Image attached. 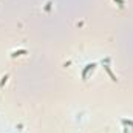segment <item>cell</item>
<instances>
[{"label":"cell","instance_id":"obj_1","mask_svg":"<svg viewBox=\"0 0 133 133\" xmlns=\"http://www.w3.org/2000/svg\"><path fill=\"white\" fill-rule=\"evenodd\" d=\"M95 68H96V64H95V62H93V64H87V65H85V68L82 70V79L85 81V79H87V74H88L90 71H93Z\"/></svg>","mask_w":133,"mask_h":133},{"label":"cell","instance_id":"obj_2","mask_svg":"<svg viewBox=\"0 0 133 133\" xmlns=\"http://www.w3.org/2000/svg\"><path fill=\"white\" fill-rule=\"evenodd\" d=\"M108 61H110V59H105V61H102V64H104V66H105V70H107V73L110 74V77H111V81H115V82H116V81H118V77H116V76L113 74V71H111V68H110V65H108Z\"/></svg>","mask_w":133,"mask_h":133},{"label":"cell","instance_id":"obj_3","mask_svg":"<svg viewBox=\"0 0 133 133\" xmlns=\"http://www.w3.org/2000/svg\"><path fill=\"white\" fill-rule=\"evenodd\" d=\"M25 53H26L25 50H19V51H14V53H12V57H16V56H22V54H25Z\"/></svg>","mask_w":133,"mask_h":133},{"label":"cell","instance_id":"obj_4","mask_svg":"<svg viewBox=\"0 0 133 133\" xmlns=\"http://www.w3.org/2000/svg\"><path fill=\"white\" fill-rule=\"evenodd\" d=\"M6 81H8V74H5V76H3V79H2V82H0V87H2V85L6 82Z\"/></svg>","mask_w":133,"mask_h":133},{"label":"cell","instance_id":"obj_5","mask_svg":"<svg viewBox=\"0 0 133 133\" xmlns=\"http://www.w3.org/2000/svg\"><path fill=\"white\" fill-rule=\"evenodd\" d=\"M115 2H118V3H119V6H124V0H115Z\"/></svg>","mask_w":133,"mask_h":133}]
</instances>
